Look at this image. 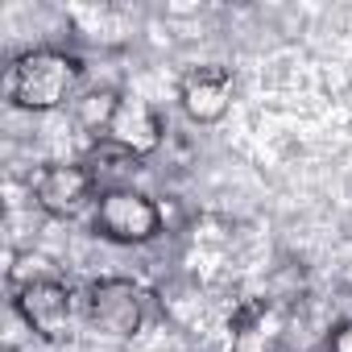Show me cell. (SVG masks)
Returning <instances> with one entry per match:
<instances>
[{"mask_svg": "<svg viewBox=\"0 0 352 352\" xmlns=\"http://www.w3.org/2000/svg\"><path fill=\"white\" fill-rule=\"evenodd\" d=\"M79 75H83V67L75 54L42 46V50H25L21 58H13V67L5 75V91L25 112H54L75 96Z\"/></svg>", "mask_w": 352, "mask_h": 352, "instance_id": "obj_1", "label": "cell"}, {"mask_svg": "<svg viewBox=\"0 0 352 352\" xmlns=\"http://www.w3.org/2000/svg\"><path fill=\"white\" fill-rule=\"evenodd\" d=\"M96 232L116 245H149L162 236V208L141 191H108L96 204Z\"/></svg>", "mask_w": 352, "mask_h": 352, "instance_id": "obj_2", "label": "cell"}, {"mask_svg": "<svg viewBox=\"0 0 352 352\" xmlns=\"http://www.w3.org/2000/svg\"><path fill=\"white\" fill-rule=\"evenodd\" d=\"M83 315L96 331H104L112 340H124L145 319V294L129 278H100L83 294Z\"/></svg>", "mask_w": 352, "mask_h": 352, "instance_id": "obj_3", "label": "cell"}, {"mask_svg": "<svg viewBox=\"0 0 352 352\" xmlns=\"http://www.w3.org/2000/svg\"><path fill=\"white\" fill-rule=\"evenodd\" d=\"M13 307H17V315L25 319V327H30L38 340H50V344L63 340V336L71 331V319H75V294H71L58 278H50V274L25 278V282L17 286Z\"/></svg>", "mask_w": 352, "mask_h": 352, "instance_id": "obj_4", "label": "cell"}, {"mask_svg": "<svg viewBox=\"0 0 352 352\" xmlns=\"http://www.w3.org/2000/svg\"><path fill=\"white\" fill-rule=\"evenodd\" d=\"M30 195L46 216H75L96 195V179L83 162H50L34 174Z\"/></svg>", "mask_w": 352, "mask_h": 352, "instance_id": "obj_5", "label": "cell"}, {"mask_svg": "<svg viewBox=\"0 0 352 352\" xmlns=\"http://www.w3.org/2000/svg\"><path fill=\"white\" fill-rule=\"evenodd\" d=\"M232 91H236L232 71H224V67H195V71H187V79L179 87V104H183V112L195 124H216L232 108Z\"/></svg>", "mask_w": 352, "mask_h": 352, "instance_id": "obj_6", "label": "cell"}, {"mask_svg": "<svg viewBox=\"0 0 352 352\" xmlns=\"http://www.w3.org/2000/svg\"><path fill=\"white\" fill-rule=\"evenodd\" d=\"M104 137L112 145L129 149L133 157H149L162 145V120H157V112L141 96H120V108H116V116H112Z\"/></svg>", "mask_w": 352, "mask_h": 352, "instance_id": "obj_7", "label": "cell"}, {"mask_svg": "<svg viewBox=\"0 0 352 352\" xmlns=\"http://www.w3.org/2000/svg\"><path fill=\"white\" fill-rule=\"evenodd\" d=\"M83 166L91 170L96 191L108 195V191H129V187H133V174L141 170V157H133L129 149L104 141V145H96V149L83 157Z\"/></svg>", "mask_w": 352, "mask_h": 352, "instance_id": "obj_8", "label": "cell"}, {"mask_svg": "<svg viewBox=\"0 0 352 352\" xmlns=\"http://www.w3.org/2000/svg\"><path fill=\"white\" fill-rule=\"evenodd\" d=\"M116 108H120V96H116L112 87H96V91H87V96L75 100V120H79L87 133L100 137V133H108Z\"/></svg>", "mask_w": 352, "mask_h": 352, "instance_id": "obj_9", "label": "cell"}, {"mask_svg": "<svg viewBox=\"0 0 352 352\" xmlns=\"http://www.w3.org/2000/svg\"><path fill=\"white\" fill-rule=\"evenodd\" d=\"M327 348H331V352H352V319L336 323V331L327 336Z\"/></svg>", "mask_w": 352, "mask_h": 352, "instance_id": "obj_10", "label": "cell"}, {"mask_svg": "<svg viewBox=\"0 0 352 352\" xmlns=\"http://www.w3.org/2000/svg\"><path fill=\"white\" fill-rule=\"evenodd\" d=\"M311 352H331V348H327V340H323V344H315V348H311Z\"/></svg>", "mask_w": 352, "mask_h": 352, "instance_id": "obj_11", "label": "cell"}]
</instances>
